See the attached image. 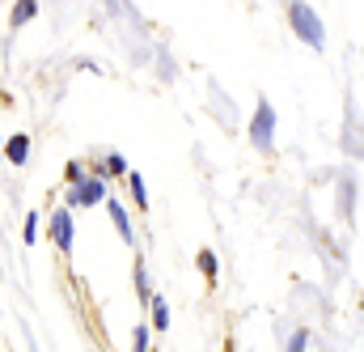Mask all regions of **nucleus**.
<instances>
[{"instance_id": "f257e3e1", "label": "nucleus", "mask_w": 364, "mask_h": 352, "mask_svg": "<svg viewBox=\"0 0 364 352\" xmlns=\"http://www.w3.org/2000/svg\"><path fill=\"white\" fill-rule=\"evenodd\" d=\"M288 21H292V30H296V38H301V43H309L314 51H322L326 30H322V17H318L309 4H288Z\"/></svg>"}, {"instance_id": "f03ea898", "label": "nucleus", "mask_w": 364, "mask_h": 352, "mask_svg": "<svg viewBox=\"0 0 364 352\" xmlns=\"http://www.w3.org/2000/svg\"><path fill=\"white\" fill-rule=\"evenodd\" d=\"M250 145L259 149V153H272L275 149V110H272V102H259L255 106V119H250Z\"/></svg>"}, {"instance_id": "7ed1b4c3", "label": "nucleus", "mask_w": 364, "mask_h": 352, "mask_svg": "<svg viewBox=\"0 0 364 352\" xmlns=\"http://www.w3.org/2000/svg\"><path fill=\"white\" fill-rule=\"evenodd\" d=\"M102 200H106V182L93 178V175L85 182H77V187H68V208H93Z\"/></svg>"}, {"instance_id": "20e7f679", "label": "nucleus", "mask_w": 364, "mask_h": 352, "mask_svg": "<svg viewBox=\"0 0 364 352\" xmlns=\"http://www.w3.org/2000/svg\"><path fill=\"white\" fill-rule=\"evenodd\" d=\"M51 242H55L64 255H73V212H68V208H60V212L51 217Z\"/></svg>"}, {"instance_id": "39448f33", "label": "nucleus", "mask_w": 364, "mask_h": 352, "mask_svg": "<svg viewBox=\"0 0 364 352\" xmlns=\"http://www.w3.org/2000/svg\"><path fill=\"white\" fill-rule=\"evenodd\" d=\"M106 208H110V221H114V229H119V238H123V242H136V234H132V217H127V208H123V204H119L114 195L106 200Z\"/></svg>"}, {"instance_id": "423d86ee", "label": "nucleus", "mask_w": 364, "mask_h": 352, "mask_svg": "<svg viewBox=\"0 0 364 352\" xmlns=\"http://www.w3.org/2000/svg\"><path fill=\"white\" fill-rule=\"evenodd\" d=\"M0 157H9V166H26V157H30V136H9V145L0 149Z\"/></svg>"}, {"instance_id": "0eeeda50", "label": "nucleus", "mask_w": 364, "mask_h": 352, "mask_svg": "<svg viewBox=\"0 0 364 352\" xmlns=\"http://www.w3.org/2000/svg\"><path fill=\"white\" fill-rule=\"evenodd\" d=\"M106 175H127V162H123L119 153H106V157L97 162V170H93V178H102V182H106Z\"/></svg>"}, {"instance_id": "6e6552de", "label": "nucleus", "mask_w": 364, "mask_h": 352, "mask_svg": "<svg viewBox=\"0 0 364 352\" xmlns=\"http://www.w3.org/2000/svg\"><path fill=\"white\" fill-rule=\"evenodd\" d=\"M132 280H136V293H140V301H149V297H153V276H149L144 259H136V271H132Z\"/></svg>"}, {"instance_id": "1a4fd4ad", "label": "nucleus", "mask_w": 364, "mask_h": 352, "mask_svg": "<svg viewBox=\"0 0 364 352\" xmlns=\"http://www.w3.org/2000/svg\"><path fill=\"white\" fill-rule=\"evenodd\" d=\"M149 306H153V327H149V331H166V327H170V306H166L161 297H149Z\"/></svg>"}, {"instance_id": "9d476101", "label": "nucleus", "mask_w": 364, "mask_h": 352, "mask_svg": "<svg viewBox=\"0 0 364 352\" xmlns=\"http://www.w3.org/2000/svg\"><path fill=\"white\" fill-rule=\"evenodd\" d=\"M127 187H132V204L144 212V208H149V187H144V178H140V175H127Z\"/></svg>"}, {"instance_id": "9b49d317", "label": "nucleus", "mask_w": 364, "mask_h": 352, "mask_svg": "<svg viewBox=\"0 0 364 352\" xmlns=\"http://www.w3.org/2000/svg\"><path fill=\"white\" fill-rule=\"evenodd\" d=\"M132 336H136V344H132V352H149V348H153V331H149L144 323H140V327H136Z\"/></svg>"}, {"instance_id": "f8f14e48", "label": "nucleus", "mask_w": 364, "mask_h": 352, "mask_svg": "<svg viewBox=\"0 0 364 352\" xmlns=\"http://www.w3.org/2000/svg\"><path fill=\"white\" fill-rule=\"evenodd\" d=\"M64 178H68V187H77V182H85V162H68V166H64Z\"/></svg>"}, {"instance_id": "ddd939ff", "label": "nucleus", "mask_w": 364, "mask_h": 352, "mask_svg": "<svg viewBox=\"0 0 364 352\" xmlns=\"http://www.w3.org/2000/svg\"><path fill=\"white\" fill-rule=\"evenodd\" d=\"M199 271L216 284V255H212V251H199Z\"/></svg>"}, {"instance_id": "4468645a", "label": "nucleus", "mask_w": 364, "mask_h": 352, "mask_svg": "<svg viewBox=\"0 0 364 352\" xmlns=\"http://www.w3.org/2000/svg\"><path fill=\"white\" fill-rule=\"evenodd\" d=\"M38 13V4H13V26H26Z\"/></svg>"}, {"instance_id": "2eb2a0df", "label": "nucleus", "mask_w": 364, "mask_h": 352, "mask_svg": "<svg viewBox=\"0 0 364 352\" xmlns=\"http://www.w3.org/2000/svg\"><path fill=\"white\" fill-rule=\"evenodd\" d=\"M305 344H309V331L301 327V331H292V336H288V348H284V352H305Z\"/></svg>"}, {"instance_id": "dca6fc26", "label": "nucleus", "mask_w": 364, "mask_h": 352, "mask_svg": "<svg viewBox=\"0 0 364 352\" xmlns=\"http://www.w3.org/2000/svg\"><path fill=\"white\" fill-rule=\"evenodd\" d=\"M26 242H30V247L38 242V212H30V217H26Z\"/></svg>"}, {"instance_id": "f3484780", "label": "nucleus", "mask_w": 364, "mask_h": 352, "mask_svg": "<svg viewBox=\"0 0 364 352\" xmlns=\"http://www.w3.org/2000/svg\"><path fill=\"white\" fill-rule=\"evenodd\" d=\"M0 149H4V140H0Z\"/></svg>"}]
</instances>
